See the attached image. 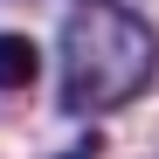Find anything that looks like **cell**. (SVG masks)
Segmentation results:
<instances>
[{
    "instance_id": "1",
    "label": "cell",
    "mask_w": 159,
    "mask_h": 159,
    "mask_svg": "<svg viewBox=\"0 0 159 159\" xmlns=\"http://www.w3.org/2000/svg\"><path fill=\"white\" fill-rule=\"evenodd\" d=\"M159 76V28L125 0H90L62 21L56 48V111L62 118H104L118 104L145 97Z\"/></svg>"
},
{
    "instance_id": "2",
    "label": "cell",
    "mask_w": 159,
    "mask_h": 159,
    "mask_svg": "<svg viewBox=\"0 0 159 159\" xmlns=\"http://www.w3.org/2000/svg\"><path fill=\"white\" fill-rule=\"evenodd\" d=\"M42 76V48L28 35H0V90H28Z\"/></svg>"
},
{
    "instance_id": "3",
    "label": "cell",
    "mask_w": 159,
    "mask_h": 159,
    "mask_svg": "<svg viewBox=\"0 0 159 159\" xmlns=\"http://www.w3.org/2000/svg\"><path fill=\"white\" fill-rule=\"evenodd\" d=\"M62 159H104V131H83V145L62 152Z\"/></svg>"
}]
</instances>
